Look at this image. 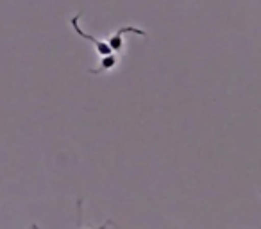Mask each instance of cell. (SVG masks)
Returning <instances> with one entry per match:
<instances>
[{"label": "cell", "instance_id": "3", "mask_svg": "<svg viewBox=\"0 0 261 229\" xmlns=\"http://www.w3.org/2000/svg\"><path fill=\"white\" fill-rule=\"evenodd\" d=\"M116 65H118V56H116L115 52H111V54H108V56H102L100 65H98L97 68H90V70H88V73H91V75H97V73L111 72Z\"/></svg>", "mask_w": 261, "mask_h": 229}, {"label": "cell", "instance_id": "4", "mask_svg": "<svg viewBox=\"0 0 261 229\" xmlns=\"http://www.w3.org/2000/svg\"><path fill=\"white\" fill-rule=\"evenodd\" d=\"M109 225H111V220H108L97 229H108ZM77 229H83V200H77Z\"/></svg>", "mask_w": 261, "mask_h": 229}, {"label": "cell", "instance_id": "2", "mask_svg": "<svg viewBox=\"0 0 261 229\" xmlns=\"http://www.w3.org/2000/svg\"><path fill=\"white\" fill-rule=\"evenodd\" d=\"M79 20H81V13H77V15L73 16L72 20H70V23H72V27H73V31H75V34H79V36L84 38V40L91 41V43H93V47H95V50H97V54L100 56V58H102V56L111 54V48H109V45L106 43V41L98 40V38L91 36V34L84 33V31L81 29V27H79Z\"/></svg>", "mask_w": 261, "mask_h": 229}, {"label": "cell", "instance_id": "1", "mask_svg": "<svg viewBox=\"0 0 261 229\" xmlns=\"http://www.w3.org/2000/svg\"><path fill=\"white\" fill-rule=\"evenodd\" d=\"M125 33H135V34H138V36H147L145 31L138 29V27H133V26L120 27V29H116L115 33L108 38V41H106V43L109 45V48H111V52H115V54H122L123 52V34Z\"/></svg>", "mask_w": 261, "mask_h": 229}]
</instances>
